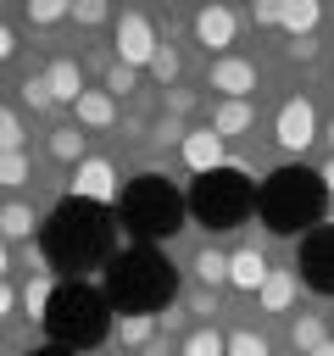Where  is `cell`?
<instances>
[{"label":"cell","instance_id":"cell-1","mask_svg":"<svg viewBox=\"0 0 334 356\" xmlns=\"http://www.w3.org/2000/svg\"><path fill=\"white\" fill-rule=\"evenodd\" d=\"M323 184H317V172H306V167H278V172H267V184H262V195H256V211H262V222L273 228V234H301V228H317L323 222Z\"/></svg>","mask_w":334,"mask_h":356},{"label":"cell","instance_id":"cell-2","mask_svg":"<svg viewBox=\"0 0 334 356\" xmlns=\"http://www.w3.org/2000/svg\"><path fill=\"white\" fill-rule=\"evenodd\" d=\"M111 250V222L89 200H67L45 222V261L56 267H100Z\"/></svg>","mask_w":334,"mask_h":356},{"label":"cell","instance_id":"cell-3","mask_svg":"<svg viewBox=\"0 0 334 356\" xmlns=\"http://www.w3.org/2000/svg\"><path fill=\"white\" fill-rule=\"evenodd\" d=\"M106 289H111V300H117L122 312H145V317H156V312L167 306V295H173V267H167L150 245H134V250L111 256V267H106Z\"/></svg>","mask_w":334,"mask_h":356},{"label":"cell","instance_id":"cell-4","mask_svg":"<svg viewBox=\"0 0 334 356\" xmlns=\"http://www.w3.org/2000/svg\"><path fill=\"white\" fill-rule=\"evenodd\" d=\"M45 328L56 334L61 350H89V345H100L106 328H111L100 289H89V284H56V295H50V306H45Z\"/></svg>","mask_w":334,"mask_h":356},{"label":"cell","instance_id":"cell-5","mask_svg":"<svg viewBox=\"0 0 334 356\" xmlns=\"http://www.w3.org/2000/svg\"><path fill=\"white\" fill-rule=\"evenodd\" d=\"M122 217H128V228L145 234V239H173V234L184 228V200H178V189H173L167 178L145 172V178H134V184L122 189Z\"/></svg>","mask_w":334,"mask_h":356},{"label":"cell","instance_id":"cell-6","mask_svg":"<svg viewBox=\"0 0 334 356\" xmlns=\"http://www.w3.org/2000/svg\"><path fill=\"white\" fill-rule=\"evenodd\" d=\"M189 206H195L200 222H212V228H234V222L256 206V189H250V178H245L239 167H217V172H206V178L195 184Z\"/></svg>","mask_w":334,"mask_h":356},{"label":"cell","instance_id":"cell-7","mask_svg":"<svg viewBox=\"0 0 334 356\" xmlns=\"http://www.w3.org/2000/svg\"><path fill=\"white\" fill-rule=\"evenodd\" d=\"M317 134H323V128H317V106H312L306 95H289V100L278 106V117H273V139H278V150L306 156Z\"/></svg>","mask_w":334,"mask_h":356},{"label":"cell","instance_id":"cell-8","mask_svg":"<svg viewBox=\"0 0 334 356\" xmlns=\"http://www.w3.org/2000/svg\"><path fill=\"white\" fill-rule=\"evenodd\" d=\"M72 200H89V206H111V200H122V178H117V167H111L106 156H84V161L72 167Z\"/></svg>","mask_w":334,"mask_h":356},{"label":"cell","instance_id":"cell-9","mask_svg":"<svg viewBox=\"0 0 334 356\" xmlns=\"http://www.w3.org/2000/svg\"><path fill=\"white\" fill-rule=\"evenodd\" d=\"M156 44H161V39H156V22H150L145 11H122V17H117V61H122V67H134V72L150 67Z\"/></svg>","mask_w":334,"mask_h":356},{"label":"cell","instance_id":"cell-10","mask_svg":"<svg viewBox=\"0 0 334 356\" xmlns=\"http://www.w3.org/2000/svg\"><path fill=\"white\" fill-rule=\"evenodd\" d=\"M301 278L334 295V228H312V239L301 245Z\"/></svg>","mask_w":334,"mask_h":356},{"label":"cell","instance_id":"cell-11","mask_svg":"<svg viewBox=\"0 0 334 356\" xmlns=\"http://www.w3.org/2000/svg\"><path fill=\"white\" fill-rule=\"evenodd\" d=\"M234 11L228 6H200L195 11V39H200V50L217 61V56H234Z\"/></svg>","mask_w":334,"mask_h":356},{"label":"cell","instance_id":"cell-12","mask_svg":"<svg viewBox=\"0 0 334 356\" xmlns=\"http://www.w3.org/2000/svg\"><path fill=\"white\" fill-rule=\"evenodd\" d=\"M206 89H217L223 100H250V89H256V61H245V56H217L212 72H206Z\"/></svg>","mask_w":334,"mask_h":356},{"label":"cell","instance_id":"cell-13","mask_svg":"<svg viewBox=\"0 0 334 356\" xmlns=\"http://www.w3.org/2000/svg\"><path fill=\"white\" fill-rule=\"evenodd\" d=\"M178 156H184V167H189V172H200V178H206V172H217V167H228V161H223V139H217L212 128H189V134H184V145H178Z\"/></svg>","mask_w":334,"mask_h":356},{"label":"cell","instance_id":"cell-14","mask_svg":"<svg viewBox=\"0 0 334 356\" xmlns=\"http://www.w3.org/2000/svg\"><path fill=\"white\" fill-rule=\"evenodd\" d=\"M267 256H262V245H239V250H228V284L239 289V295H256L262 284H267Z\"/></svg>","mask_w":334,"mask_h":356},{"label":"cell","instance_id":"cell-15","mask_svg":"<svg viewBox=\"0 0 334 356\" xmlns=\"http://www.w3.org/2000/svg\"><path fill=\"white\" fill-rule=\"evenodd\" d=\"M206 128L228 145V139H239V134H250V128H256V106H250V100H217Z\"/></svg>","mask_w":334,"mask_h":356},{"label":"cell","instance_id":"cell-16","mask_svg":"<svg viewBox=\"0 0 334 356\" xmlns=\"http://www.w3.org/2000/svg\"><path fill=\"white\" fill-rule=\"evenodd\" d=\"M39 78H45L50 100H61V106H72V100L84 95V67H78L72 56H56V61H50V67H45Z\"/></svg>","mask_w":334,"mask_h":356},{"label":"cell","instance_id":"cell-17","mask_svg":"<svg viewBox=\"0 0 334 356\" xmlns=\"http://www.w3.org/2000/svg\"><path fill=\"white\" fill-rule=\"evenodd\" d=\"M295 295H301V273L273 267V273H267V284L256 289V306H262V312H289V306H295Z\"/></svg>","mask_w":334,"mask_h":356},{"label":"cell","instance_id":"cell-18","mask_svg":"<svg viewBox=\"0 0 334 356\" xmlns=\"http://www.w3.org/2000/svg\"><path fill=\"white\" fill-rule=\"evenodd\" d=\"M72 117H78L84 134H89V128H111V122H117V100H111L106 89H84V95L72 100Z\"/></svg>","mask_w":334,"mask_h":356},{"label":"cell","instance_id":"cell-19","mask_svg":"<svg viewBox=\"0 0 334 356\" xmlns=\"http://www.w3.org/2000/svg\"><path fill=\"white\" fill-rule=\"evenodd\" d=\"M317 22H323V6L317 0H278V28L289 39H312Z\"/></svg>","mask_w":334,"mask_h":356},{"label":"cell","instance_id":"cell-20","mask_svg":"<svg viewBox=\"0 0 334 356\" xmlns=\"http://www.w3.org/2000/svg\"><path fill=\"white\" fill-rule=\"evenodd\" d=\"M84 145H89V134H84L78 122H61V128H50V156H56V161L78 167V161H84Z\"/></svg>","mask_w":334,"mask_h":356},{"label":"cell","instance_id":"cell-21","mask_svg":"<svg viewBox=\"0 0 334 356\" xmlns=\"http://www.w3.org/2000/svg\"><path fill=\"white\" fill-rule=\"evenodd\" d=\"M189 267H195L200 289H223V284H228V250H212V245H200Z\"/></svg>","mask_w":334,"mask_h":356},{"label":"cell","instance_id":"cell-22","mask_svg":"<svg viewBox=\"0 0 334 356\" xmlns=\"http://www.w3.org/2000/svg\"><path fill=\"white\" fill-rule=\"evenodd\" d=\"M33 228H39V217H33L28 200H6L0 206V239H33Z\"/></svg>","mask_w":334,"mask_h":356},{"label":"cell","instance_id":"cell-23","mask_svg":"<svg viewBox=\"0 0 334 356\" xmlns=\"http://www.w3.org/2000/svg\"><path fill=\"white\" fill-rule=\"evenodd\" d=\"M117 339L145 350V345L156 339V317H145V312H122V317H117Z\"/></svg>","mask_w":334,"mask_h":356},{"label":"cell","instance_id":"cell-24","mask_svg":"<svg viewBox=\"0 0 334 356\" xmlns=\"http://www.w3.org/2000/svg\"><path fill=\"white\" fill-rule=\"evenodd\" d=\"M178 356H228V339H223L217 328H206V323H200V328H189V334H184V350H178Z\"/></svg>","mask_w":334,"mask_h":356},{"label":"cell","instance_id":"cell-25","mask_svg":"<svg viewBox=\"0 0 334 356\" xmlns=\"http://www.w3.org/2000/svg\"><path fill=\"white\" fill-rule=\"evenodd\" d=\"M28 178H33L28 150H6V156H0V189H22Z\"/></svg>","mask_w":334,"mask_h":356},{"label":"cell","instance_id":"cell-26","mask_svg":"<svg viewBox=\"0 0 334 356\" xmlns=\"http://www.w3.org/2000/svg\"><path fill=\"white\" fill-rule=\"evenodd\" d=\"M22 17H28L33 28H56V22H67V0H28Z\"/></svg>","mask_w":334,"mask_h":356},{"label":"cell","instance_id":"cell-27","mask_svg":"<svg viewBox=\"0 0 334 356\" xmlns=\"http://www.w3.org/2000/svg\"><path fill=\"white\" fill-rule=\"evenodd\" d=\"M67 17H72L78 28H100V22H111V6H106V0H72Z\"/></svg>","mask_w":334,"mask_h":356},{"label":"cell","instance_id":"cell-28","mask_svg":"<svg viewBox=\"0 0 334 356\" xmlns=\"http://www.w3.org/2000/svg\"><path fill=\"white\" fill-rule=\"evenodd\" d=\"M289 339H295V350L306 356V350H317V345H323L328 334H323V323H317V317L306 312V317H295V328H289Z\"/></svg>","mask_w":334,"mask_h":356},{"label":"cell","instance_id":"cell-29","mask_svg":"<svg viewBox=\"0 0 334 356\" xmlns=\"http://www.w3.org/2000/svg\"><path fill=\"white\" fill-rule=\"evenodd\" d=\"M228 356H273V345L262 334H250V328H234L228 334Z\"/></svg>","mask_w":334,"mask_h":356},{"label":"cell","instance_id":"cell-30","mask_svg":"<svg viewBox=\"0 0 334 356\" xmlns=\"http://www.w3.org/2000/svg\"><path fill=\"white\" fill-rule=\"evenodd\" d=\"M134 83H139V72H134V67H122V61H111V67H106V95H111V100L134 95Z\"/></svg>","mask_w":334,"mask_h":356},{"label":"cell","instance_id":"cell-31","mask_svg":"<svg viewBox=\"0 0 334 356\" xmlns=\"http://www.w3.org/2000/svg\"><path fill=\"white\" fill-rule=\"evenodd\" d=\"M22 139H28V128H22V117L0 106V156H6V150H22Z\"/></svg>","mask_w":334,"mask_h":356},{"label":"cell","instance_id":"cell-32","mask_svg":"<svg viewBox=\"0 0 334 356\" xmlns=\"http://www.w3.org/2000/svg\"><path fill=\"white\" fill-rule=\"evenodd\" d=\"M150 72H156V78L173 89V78H178V50H173V44H156V56H150Z\"/></svg>","mask_w":334,"mask_h":356},{"label":"cell","instance_id":"cell-33","mask_svg":"<svg viewBox=\"0 0 334 356\" xmlns=\"http://www.w3.org/2000/svg\"><path fill=\"white\" fill-rule=\"evenodd\" d=\"M22 106H33V111L56 106V100H50V89H45V78H22Z\"/></svg>","mask_w":334,"mask_h":356},{"label":"cell","instance_id":"cell-34","mask_svg":"<svg viewBox=\"0 0 334 356\" xmlns=\"http://www.w3.org/2000/svg\"><path fill=\"white\" fill-rule=\"evenodd\" d=\"M250 22L256 28H278V0H250Z\"/></svg>","mask_w":334,"mask_h":356},{"label":"cell","instance_id":"cell-35","mask_svg":"<svg viewBox=\"0 0 334 356\" xmlns=\"http://www.w3.org/2000/svg\"><path fill=\"white\" fill-rule=\"evenodd\" d=\"M184 134H189V128H184L178 117H161V128H156V139H161V145H184Z\"/></svg>","mask_w":334,"mask_h":356},{"label":"cell","instance_id":"cell-36","mask_svg":"<svg viewBox=\"0 0 334 356\" xmlns=\"http://www.w3.org/2000/svg\"><path fill=\"white\" fill-rule=\"evenodd\" d=\"M189 106H195V95H189V89H167V111H173V117H184Z\"/></svg>","mask_w":334,"mask_h":356},{"label":"cell","instance_id":"cell-37","mask_svg":"<svg viewBox=\"0 0 334 356\" xmlns=\"http://www.w3.org/2000/svg\"><path fill=\"white\" fill-rule=\"evenodd\" d=\"M317 56V39H289V61H312Z\"/></svg>","mask_w":334,"mask_h":356},{"label":"cell","instance_id":"cell-38","mask_svg":"<svg viewBox=\"0 0 334 356\" xmlns=\"http://www.w3.org/2000/svg\"><path fill=\"white\" fill-rule=\"evenodd\" d=\"M11 56H17V39H11V28L0 22V61H11Z\"/></svg>","mask_w":334,"mask_h":356},{"label":"cell","instance_id":"cell-39","mask_svg":"<svg viewBox=\"0 0 334 356\" xmlns=\"http://www.w3.org/2000/svg\"><path fill=\"white\" fill-rule=\"evenodd\" d=\"M317 184H323V195H334V156L323 161V172H317Z\"/></svg>","mask_w":334,"mask_h":356},{"label":"cell","instance_id":"cell-40","mask_svg":"<svg viewBox=\"0 0 334 356\" xmlns=\"http://www.w3.org/2000/svg\"><path fill=\"white\" fill-rule=\"evenodd\" d=\"M11 300H17V295H11L6 284H0V317H11Z\"/></svg>","mask_w":334,"mask_h":356},{"label":"cell","instance_id":"cell-41","mask_svg":"<svg viewBox=\"0 0 334 356\" xmlns=\"http://www.w3.org/2000/svg\"><path fill=\"white\" fill-rule=\"evenodd\" d=\"M145 356H167V339H150V345H145Z\"/></svg>","mask_w":334,"mask_h":356},{"label":"cell","instance_id":"cell-42","mask_svg":"<svg viewBox=\"0 0 334 356\" xmlns=\"http://www.w3.org/2000/svg\"><path fill=\"white\" fill-rule=\"evenodd\" d=\"M6 267H11V250H6V239H0V284H6Z\"/></svg>","mask_w":334,"mask_h":356},{"label":"cell","instance_id":"cell-43","mask_svg":"<svg viewBox=\"0 0 334 356\" xmlns=\"http://www.w3.org/2000/svg\"><path fill=\"white\" fill-rule=\"evenodd\" d=\"M33 356H72V350H61V345H39Z\"/></svg>","mask_w":334,"mask_h":356},{"label":"cell","instance_id":"cell-44","mask_svg":"<svg viewBox=\"0 0 334 356\" xmlns=\"http://www.w3.org/2000/svg\"><path fill=\"white\" fill-rule=\"evenodd\" d=\"M306 356H334V339H323L317 350H306Z\"/></svg>","mask_w":334,"mask_h":356},{"label":"cell","instance_id":"cell-45","mask_svg":"<svg viewBox=\"0 0 334 356\" xmlns=\"http://www.w3.org/2000/svg\"><path fill=\"white\" fill-rule=\"evenodd\" d=\"M323 139H328V150H334V122H328V128H323Z\"/></svg>","mask_w":334,"mask_h":356},{"label":"cell","instance_id":"cell-46","mask_svg":"<svg viewBox=\"0 0 334 356\" xmlns=\"http://www.w3.org/2000/svg\"><path fill=\"white\" fill-rule=\"evenodd\" d=\"M0 356H6V350H0Z\"/></svg>","mask_w":334,"mask_h":356}]
</instances>
